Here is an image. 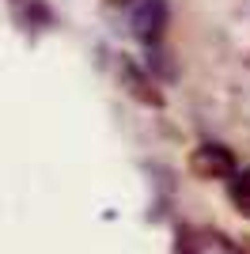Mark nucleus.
<instances>
[{"label": "nucleus", "mask_w": 250, "mask_h": 254, "mask_svg": "<svg viewBox=\"0 0 250 254\" xmlns=\"http://www.w3.org/2000/svg\"><path fill=\"white\" fill-rule=\"evenodd\" d=\"M189 175L193 179H235L239 175V163H235V152L228 144H216V140H205L189 152Z\"/></svg>", "instance_id": "obj_1"}, {"label": "nucleus", "mask_w": 250, "mask_h": 254, "mask_svg": "<svg viewBox=\"0 0 250 254\" xmlns=\"http://www.w3.org/2000/svg\"><path fill=\"white\" fill-rule=\"evenodd\" d=\"M167 19H171V11H167V0H136L133 8H129V31H133L136 42H144L148 50L159 46L167 31Z\"/></svg>", "instance_id": "obj_2"}, {"label": "nucleus", "mask_w": 250, "mask_h": 254, "mask_svg": "<svg viewBox=\"0 0 250 254\" xmlns=\"http://www.w3.org/2000/svg\"><path fill=\"white\" fill-rule=\"evenodd\" d=\"M122 84H125V91L136 99V103H144V106H163V91H159L156 84H152V76L140 68L136 61H122Z\"/></svg>", "instance_id": "obj_3"}, {"label": "nucleus", "mask_w": 250, "mask_h": 254, "mask_svg": "<svg viewBox=\"0 0 250 254\" xmlns=\"http://www.w3.org/2000/svg\"><path fill=\"white\" fill-rule=\"evenodd\" d=\"M228 193H231V201H235V209L243 212L250 220V167H243L235 179H231V186H228Z\"/></svg>", "instance_id": "obj_4"}, {"label": "nucleus", "mask_w": 250, "mask_h": 254, "mask_svg": "<svg viewBox=\"0 0 250 254\" xmlns=\"http://www.w3.org/2000/svg\"><path fill=\"white\" fill-rule=\"evenodd\" d=\"M163 57H167V53L159 50V46H152V50H148V64H152V68H156V72L167 80V76H175V68H171V64H167Z\"/></svg>", "instance_id": "obj_5"}, {"label": "nucleus", "mask_w": 250, "mask_h": 254, "mask_svg": "<svg viewBox=\"0 0 250 254\" xmlns=\"http://www.w3.org/2000/svg\"><path fill=\"white\" fill-rule=\"evenodd\" d=\"M175 254H197V251H193V235H189V228H182V235H178V243H175Z\"/></svg>", "instance_id": "obj_6"}]
</instances>
